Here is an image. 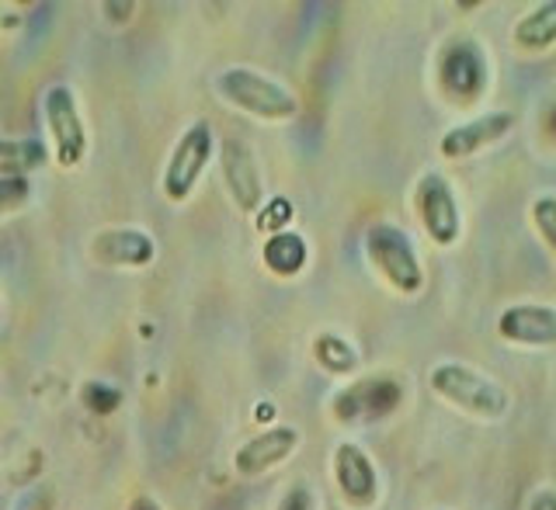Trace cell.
<instances>
[{
	"mask_svg": "<svg viewBox=\"0 0 556 510\" xmlns=\"http://www.w3.org/2000/svg\"><path fill=\"white\" fill-rule=\"evenodd\" d=\"M49 143L35 136H0V178H28L49 161Z\"/></svg>",
	"mask_w": 556,
	"mask_h": 510,
	"instance_id": "16",
	"label": "cell"
},
{
	"mask_svg": "<svg viewBox=\"0 0 556 510\" xmlns=\"http://www.w3.org/2000/svg\"><path fill=\"white\" fill-rule=\"evenodd\" d=\"M275 510H320V507H317V497H313V489L306 483H295L286 489L282 500L275 503Z\"/></svg>",
	"mask_w": 556,
	"mask_h": 510,
	"instance_id": "22",
	"label": "cell"
},
{
	"mask_svg": "<svg viewBox=\"0 0 556 510\" xmlns=\"http://www.w3.org/2000/svg\"><path fill=\"white\" fill-rule=\"evenodd\" d=\"M261 260H265V268L278 278H295L309 260V247L303 233L295 230H282V233H271L265 240V247H261Z\"/></svg>",
	"mask_w": 556,
	"mask_h": 510,
	"instance_id": "17",
	"label": "cell"
},
{
	"mask_svg": "<svg viewBox=\"0 0 556 510\" xmlns=\"http://www.w3.org/2000/svg\"><path fill=\"white\" fill-rule=\"evenodd\" d=\"M42 118H46V143L56 167L74 170L84 164L87 146V126L80 115V104L74 98V87L70 84H52L49 91L42 94Z\"/></svg>",
	"mask_w": 556,
	"mask_h": 510,
	"instance_id": "5",
	"label": "cell"
},
{
	"mask_svg": "<svg viewBox=\"0 0 556 510\" xmlns=\"http://www.w3.org/2000/svg\"><path fill=\"white\" fill-rule=\"evenodd\" d=\"M28 195H31L28 178H0V216L22 208L28 202Z\"/></svg>",
	"mask_w": 556,
	"mask_h": 510,
	"instance_id": "21",
	"label": "cell"
},
{
	"mask_svg": "<svg viewBox=\"0 0 556 510\" xmlns=\"http://www.w3.org/2000/svg\"><path fill=\"white\" fill-rule=\"evenodd\" d=\"M543 126H546V132L553 136V143H556V104H549V112L543 115Z\"/></svg>",
	"mask_w": 556,
	"mask_h": 510,
	"instance_id": "26",
	"label": "cell"
},
{
	"mask_svg": "<svg viewBox=\"0 0 556 510\" xmlns=\"http://www.w3.org/2000/svg\"><path fill=\"white\" fill-rule=\"evenodd\" d=\"M126 510H164V507H161V500H156L153 494H136V497L126 503Z\"/></svg>",
	"mask_w": 556,
	"mask_h": 510,
	"instance_id": "25",
	"label": "cell"
},
{
	"mask_svg": "<svg viewBox=\"0 0 556 510\" xmlns=\"http://www.w3.org/2000/svg\"><path fill=\"white\" fill-rule=\"evenodd\" d=\"M365 257L382 275V281L400 295H417L425 289V264L414 240L396 222H372L365 230Z\"/></svg>",
	"mask_w": 556,
	"mask_h": 510,
	"instance_id": "3",
	"label": "cell"
},
{
	"mask_svg": "<svg viewBox=\"0 0 556 510\" xmlns=\"http://www.w3.org/2000/svg\"><path fill=\"white\" fill-rule=\"evenodd\" d=\"M313 358H317V365L327 375H352L358 368L355 344H348L338 333H320V337L313 341Z\"/></svg>",
	"mask_w": 556,
	"mask_h": 510,
	"instance_id": "18",
	"label": "cell"
},
{
	"mask_svg": "<svg viewBox=\"0 0 556 510\" xmlns=\"http://www.w3.org/2000/svg\"><path fill=\"white\" fill-rule=\"evenodd\" d=\"M511 42L521 52H546L556 46V0H543V4L529 8L511 28Z\"/></svg>",
	"mask_w": 556,
	"mask_h": 510,
	"instance_id": "15",
	"label": "cell"
},
{
	"mask_svg": "<svg viewBox=\"0 0 556 510\" xmlns=\"http://www.w3.org/2000/svg\"><path fill=\"white\" fill-rule=\"evenodd\" d=\"M94 260L104 268H147L156 257V240L147 230H132V226H118V230H104L91 243Z\"/></svg>",
	"mask_w": 556,
	"mask_h": 510,
	"instance_id": "14",
	"label": "cell"
},
{
	"mask_svg": "<svg viewBox=\"0 0 556 510\" xmlns=\"http://www.w3.org/2000/svg\"><path fill=\"white\" fill-rule=\"evenodd\" d=\"M491 84V63L473 39H456L439 56V87L452 104H477Z\"/></svg>",
	"mask_w": 556,
	"mask_h": 510,
	"instance_id": "7",
	"label": "cell"
},
{
	"mask_svg": "<svg viewBox=\"0 0 556 510\" xmlns=\"http://www.w3.org/2000/svg\"><path fill=\"white\" fill-rule=\"evenodd\" d=\"M330 472H334V486L348 507L369 510L379 500V469L372 455L358 442H341L330 455Z\"/></svg>",
	"mask_w": 556,
	"mask_h": 510,
	"instance_id": "10",
	"label": "cell"
},
{
	"mask_svg": "<svg viewBox=\"0 0 556 510\" xmlns=\"http://www.w3.org/2000/svg\"><path fill=\"white\" fill-rule=\"evenodd\" d=\"M431 393L452 403L456 410L477 417V420H504L511 410V393L480 368L463 361H442L431 368Z\"/></svg>",
	"mask_w": 556,
	"mask_h": 510,
	"instance_id": "1",
	"label": "cell"
},
{
	"mask_svg": "<svg viewBox=\"0 0 556 510\" xmlns=\"http://www.w3.org/2000/svg\"><path fill=\"white\" fill-rule=\"evenodd\" d=\"M292 202L289 199H268L265 205L257 208V230L261 233H282V230H289V222H292Z\"/></svg>",
	"mask_w": 556,
	"mask_h": 510,
	"instance_id": "20",
	"label": "cell"
},
{
	"mask_svg": "<svg viewBox=\"0 0 556 510\" xmlns=\"http://www.w3.org/2000/svg\"><path fill=\"white\" fill-rule=\"evenodd\" d=\"M414 213L421 219V230L434 247H452L463 237V213L456 202L448 178H442L439 170L421 174V181L414 184Z\"/></svg>",
	"mask_w": 556,
	"mask_h": 510,
	"instance_id": "8",
	"label": "cell"
},
{
	"mask_svg": "<svg viewBox=\"0 0 556 510\" xmlns=\"http://www.w3.org/2000/svg\"><path fill=\"white\" fill-rule=\"evenodd\" d=\"M101 11L112 17V25H126L129 17L139 11V4H136V0H122V4H101Z\"/></svg>",
	"mask_w": 556,
	"mask_h": 510,
	"instance_id": "23",
	"label": "cell"
},
{
	"mask_svg": "<svg viewBox=\"0 0 556 510\" xmlns=\"http://www.w3.org/2000/svg\"><path fill=\"white\" fill-rule=\"evenodd\" d=\"M216 94L230 104V109L261 118V122H289L300 115V98H295L286 84H278L257 69L230 66L216 77Z\"/></svg>",
	"mask_w": 556,
	"mask_h": 510,
	"instance_id": "2",
	"label": "cell"
},
{
	"mask_svg": "<svg viewBox=\"0 0 556 510\" xmlns=\"http://www.w3.org/2000/svg\"><path fill=\"white\" fill-rule=\"evenodd\" d=\"M532 226L539 240H543L549 254L556 257V195H539L532 202Z\"/></svg>",
	"mask_w": 556,
	"mask_h": 510,
	"instance_id": "19",
	"label": "cell"
},
{
	"mask_svg": "<svg viewBox=\"0 0 556 510\" xmlns=\"http://www.w3.org/2000/svg\"><path fill=\"white\" fill-rule=\"evenodd\" d=\"M400 403H404V385L396 379L365 375L341 385L334 399H330V413L344 428H362V424H376V420H387L393 410H400Z\"/></svg>",
	"mask_w": 556,
	"mask_h": 510,
	"instance_id": "6",
	"label": "cell"
},
{
	"mask_svg": "<svg viewBox=\"0 0 556 510\" xmlns=\"http://www.w3.org/2000/svg\"><path fill=\"white\" fill-rule=\"evenodd\" d=\"M497 333L518 347H556V306L515 303L497 316Z\"/></svg>",
	"mask_w": 556,
	"mask_h": 510,
	"instance_id": "13",
	"label": "cell"
},
{
	"mask_svg": "<svg viewBox=\"0 0 556 510\" xmlns=\"http://www.w3.org/2000/svg\"><path fill=\"white\" fill-rule=\"evenodd\" d=\"M518 126V115L508 112V109H491L469 122H459V126H452L442 132L439 139V153L445 161H469V156H477L480 150L501 143L504 136Z\"/></svg>",
	"mask_w": 556,
	"mask_h": 510,
	"instance_id": "11",
	"label": "cell"
},
{
	"mask_svg": "<svg viewBox=\"0 0 556 510\" xmlns=\"http://www.w3.org/2000/svg\"><path fill=\"white\" fill-rule=\"evenodd\" d=\"M216 153V136H213V122L195 118L191 126L178 136L174 143L164 174H161V191L170 205H181L195 195V188L202 181V174Z\"/></svg>",
	"mask_w": 556,
	"mask_h": 510,
	"instance_id": "4",
	"label": "cell"
},
{
	"mask_svg": "<svg viewBox=\"0 0 556 510\" xmlns=\"http://www.w3.org/2000/svg\"><path fill=\"white\" fill-rule=\"evenodd\" d=\"M216 153H219L223 184L230 191L233 205L243 216H254L257 208L265 205V178H261V164H257L254 146L240 136H226L216 143Z\"/></svg>",
	"mask_w": 556,
	"mask_h": 510,
	"instance_id": "9",
	"label": "cell"
},
{
	"mask_svg": "<svg viewBox=\"0 0 556 510\" xmlns=\"http://www.w3.org/2000/svg\"><path fill=\"white\" fill-rule=\"evenodd\" d=\"M526 510H556V489H553V486H546V489H535Z\"/></svg>",
	"mask_w": 556,
	"mask_h": 510,
	"instance_id": "24",
	"label": "cell"
},
{
	"mask_svg": "<svg viewBox=\"0 0 556 510\" xmlns=\"http://www.w3.org/2000/svg\"><path fill=\"white\" fill-rule=\"evenodd\" d=\"M300 442H303V434L292 424H275L268 431H257L233 451L237 476H248V480L265 476V472H271L275 466H282L289 455L300 448Z\"/></svg>",
	"mask_w": 556,
	"mask_h": 510,
	"instance_id": "12",
	"label": "cell"
}]
</instances>
